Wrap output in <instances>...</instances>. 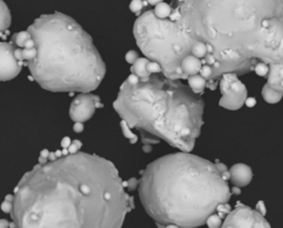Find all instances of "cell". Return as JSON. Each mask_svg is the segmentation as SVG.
Returning a JSON list of instances; mask_svg holds the SVG:
<instances>
[{"instance_id":"cell-23","label":"cell","mask_w":283,"mask_h":228,"mask_svg":"<svg viewBox=\"0 0 283 228\" xmlns=\"http://www.w3.org/2000/svg\"><path fill=\"white\" fill-rule=\"evenodd\" d=\"M13 201H14V196L13 195H7L6 196V199L1 203V211L3 212H6V214H8V212H11L13 210Z\"/></svg>"},{"instance_id":"cell-38","label":"cell","mask_w":283,"mask_h":228,"mask_svg":"<svg viewBox=\"0 0 283 228\" xmlns=\"http://www.w3.org/2000/svg\"><path fill=\"white\" fill-rule=\"evenodd\" d=\"M70 144H71V139L69 138V137H65V138L61 140L62 148H68L70 146Z\"/></svg>"},{"instance_id":"cell-41","label":"cell","mask_w":283,"mask_h":228,"mask_svg":"<svg viewBox=\"0 0 283 228\" xmlns=\"http://www.w3.org/2000/svg\"><path fill=\"white\" fill-rule=\"evenodd\" d=\"M0 227L7 228L9 227V222L7 219H0Z\"/></svg>"},{"instance_id":"cell-29","label":"cell","mask_w":283,"mask_h":228,"mask_svg":"<svg viewBox=\"0 0 283 228\" xmlns=\"http://www.w3.org/2000/svg\"><path fill=\"white\" fill-rule=\"evenodd\" d=\"M138 185H139V179L137 178H131L128 181H123V186L126 189H129V191H134V189L138 188Z\"/></svg>"},{"instance_id":"cell-25","label":"cell","mask_w":283,"mask_h":228,"mask_svg":"<svg viewBox=\"0 0 283 228\" xmlns=\"http://www.w3.org/2000/svg\"><path fill=\"white\" fill-rule=\"evenodd\" d=\"M143 7H145V5H143L142 0H132L130 3V10L134 14L137 15V16L141 14V10L143 9Z\"/></svg>"},{"instance_id":"cell-42","label":"cell","mask_w":283,"mask_h":228,"mask_svg":"<svg viewBox=\"0 0 283 228\" xmlns=\"http://www.w3.org/2000/svg\"><path fill=\"white\" fill-rule=\"evenodd\" d=\"M221 175H222V177H223L224 180H229L230 179V172H229V170H225V172H223Z\"/></svg>"},{"instance_id":"cell-17","label":"cell","mask_w":283,"mask_h":228,"mask_svg":"<svg viewBox=\"0 0 283 228\" xmlns=\"http://www.w3.org/2000/svg\"><path fill=\"white\" fill-rule=\"evenodd\" d=\"M29 38H31V35L28 32H19L17 33H14L13 37H11V44H14L18 48H24L25 43L27 41Z\"/></svg>"},{"instance_id":"cell-36","label":"cell","mask_w":283,"mask_h":228,"mask_svg":"<svg viewBox=\"0 0 283 228\" xmlns=\"http://www.w3.org/2000/svg\"><path fill=\"white\" fill-rule=\"evenodd\" d=\"M15 57L20 62H24V58H22V48H16L15 49Z\"/></svg>"},{"instance_id":"cell-45","label":"cell","mask_w":283,"mask_h":228,"mask_svg":"<svg viewBox=\"0 0 283 228\" xmlns=\"http://www.w3.org/2000/svg\"><path fill=\"white\" fill-rule=\"evenodd\" d=\"M55 159H57L56 153H50V154H49V161H55Z\"/></svg>"},{"instance_id":"cell-18","label":"cell","mask_w":283,"mask_h":228,"mask_svg":"<svg viewBox=\"0 0 283 228\" xmlns=\"http://www.w3.org/2000/svg\"><path fill=\"white\" fill-rule=\"evenodd\" d=\"M153 13L158 18H161V19L169 18L170 14H171V6L164 1L159 2L156 5V8H154Z\"/></svg>"},{"instance_id":"cell-43","label":"cell","mask_w":283,"mask_h":228,"mask_svg":"<svg viewBox=\"0 0 283 228\" xmlns=\"http://www.w3.org/2000/svg\"><path fill=\"white\" fill-rule=\"evenodd\" d=\"M232 194H235V195H240V194H241L240 187H238V186H235V187L232 188Z\"/></svg>"},{"instance_id":"cell-26","label":"cell","mask_w":283,"mask_h":228,"mask_svg":"<svg viewBox=\"0 0 283 228\" xmlns=\"http://www.w3.org/2000/svg\"><path fill=\"white\" fill-rule=\"evenodd\" d=\"M200 75L202 76L205 79H210L211 78V75H212V67L209 66V65H202L201 69H200Z\"/></svg>"},{"instance_id":"cell-9","label":"cell","mask_w":283,"mask_h":228,"mask_svg":"<svg viewBox=\"0 0 283 228\" xmlns=\"http://www.w3.org/2000/svg\"><path fill=\"white\" fill-rule=\"evenodd\" d=\"M100 97L89 93H80L71 102L69 116L73 121L85 123L93 116L97 108H103Z\"/></svg>"},{"instance_id":"cell-15","label":"cell","mask_w":283,"mask_h":228,"mask_svg":"<svg viewBox=\"0 0 283 228\" xmlns=\"http://www.w3.org/2000/svg\"><path fill=\"white\" fill-rule=\"evenodd\" d=\"M188 81V86L190 87L192 91L198 95H201L203 93V90L206 88V83H207V79L202 77L201 75H191L188 76L187 78Z\"/></svg>"},{"instance_id":"cell-21","label":"cell","mask_w":283,"mask_h":228,"mask_svg":"<svg viewBox=\"0 0 283 228\" xmlns=\"http://www.w3.org/2000/svg\"><path fill=\"white\" fill-rule=\"evenodd\" d=\"M206 223H207V225L209 226L210 228H218V227L222 226L221 217L219 215L214 214V212H213V214H211L209 217L207 218Z\"/></svg>"},{"instance_id":"cell-13","label":"cell","mask_w":283,"mask_h":228,"mask_svg":"<svg viewBox=\"0 0 283 228\" xmlns=\"http://www.w3.org/2000/svg\"><path fill=\"white\" fill-rule=\"evenodd\" d=\"M150 60L147 57H139L131 66V73L135 74L140 79V81H147L150 78L151 74L148 71V63Z\"/></svg>"},{"instance_id":"cell-12","label":"cell","mask_w":283,"mask_h":228,"mask_svg":"<svg viewBox=\"0 0 283 228\" xmlns=\"http://www.w3.org/2000/svg\"><path fill=\"white\" fill-rule=\"evenodd\" d=\"M202 67L201 59L197 58L194 55H188L182 59L181 63V68H182L183 73L187 76L191 75H197L200 73V69Z\"/></svg>"},{"instance_id":"cell-22","label":"cell","mask_w":283,"mask_h":228,"mask_svg":"<svg viewBox=\"0 0 283 228\" xmlns=\"http://www.w3.org/2000/svg\"><path fill=\"white\" fill-rule=\"evenodd\" d=\"M253 71L260 77H267L269 73V65L266 63H258L254 66Z\"/></svg>"},{"instance_id":"cell-31","label":"cell","mask_w":283,"mask_h":228,"mask_svg":"<svg viewBox=\"0 0 283 228\" xmlns=\"http://www.w3.org/2000/svg\"><path fill=\"white\" fill-rule=\"evenodd\" d=\"M49 154H50V153H49V150H47V149L41 150L39 159H38L39 164H45V163H47L49 161Z\"/></svg>"},{"instance_id":"cell-1","label":"cell","mask_w":283,"mask_h":228,"mask_svg":"<svg viewBox=\"0 0 283 228\" xmlns=\"http://www.w3.org/2000/svg\"><path fill=\"white\" fill-rule=\"evenodd\" d=\"M134 207L110 161L75 153L26 173L10 214L17 228H119Z\"/></svg>"},{"instance_id":"cell-24","label":"cell","mask_w":283,"mask_h":228,"mask_svg":"<svg viewBox=\"0 0 283 228\" xmlns=\"http://www.w3.org/2000/svg\"><path fill=\"white\" fill-rule=\"evenodd\" d=\"M37 55V48L33 47V48H22V58L26 62H29V60H31L35 58V56Z\"/></svg>"},{"instance_id":"cell-8","label":"cell","mask_w":283,"mask_h":228,"mask_svg":"<svg viewBox=\"0 0 283 228\" xmlns=\"http://www.w3.org/2000/svg\"><path fill=\"white\" fill-rule=\"evenodd\" d=\"M222 227L270 228L271 225L258 211H253L249 206L238 203L235 210L225 216V220L222 224Z\"/></svg>"},{"instance_id":"cell-32","label":"cell","mask_w":283,"mask_h":228,"mask_svg":"<svg viewBox=\"0 0 283 228\" xmlns=\"http://www.w3.org/2000/svg\"><path fill=\"white\" fill-rule=\"evenodd\" d=\"M256 211H258L260 214L266 216L267 214V208H266V205H264V203L262 200L258 201V204H256Z\"/></svg>"},{"instance_id":"cell-14","label":"cell","mask_w":283,"mask_h":228,"mask_svg":"<svg viewBox=\"0 0 283 228\" xmlns=\"http://www.w3.org/2000/svg\"><path fill=\"white\" fill-rule=\"evenodd\" d=\"M261 95L263 99L266 100L268 104H278V102H280L283 98V93L277 89H273L272 87H270L268 83L263 86Z\"/></svg>"},{"instance_id":"cell-19","label":"cell","mask_w":283,"mask_h":228,"mask_svg":"<svg viewBox=\"0 0 283 228\" xmlns=\"http://www.w3.org/2000/svg\"><path fill=\"white\" fill-rule=\"evenodd\" d=\"M207 54H208L207 46L203 43H201V41H197L191 49V55H194L199 59H202Z\"/></svg>"},{"instance_id":"cell-10","label":"cell","mask_w":283,"mask_h":228,"mask_svg":"<svg viewBox=\"0 0 283 228\" xmlns=\"http://www.w3.org/2000/svg\"><path fill=\"white\" fill-rule=\"evenodd\" d=\"M16 48L11 43H0V81H11L20 74L24 64L15 57Z\"/></svg>"},{"instance_id":"cell-5","label":"cell","mask_w":283,"mask_h":228,"mask_svg":"<svg viewBox=\"0 0 283 228\" xmlns=\"http://www.w3.org/2000/svg\"><path fill=\"white\" fill-rule=\"evenodd\" d=\"M37 55L27 62L31 78L54 93H89L105 75L92 38L67 15H43L28 27Z\"/></svg>"},{"instance_id":"cell-37","label":"cell","mask_w":283,"mask_h":228,"mask_svg":"<svg viewBox=\"0 0 283 228\" xmlns=\"http://www.w3.org/2000/svg\"><path fill=\"white\" fill-rule=\"evenodd\" d=\"M35 46H36L35 40H33V38L31 37V38H29V39L27 41H26L24 48H33V47H35Z\"/></svg>"},{"instance_id":"cell-35","label":"cell","mask_w":283,"mask_h":228,"mask_svg":"<svg viewBox=\"0 0 283 228\" xmlns=\"http://www.w3.org/2000/svg\"><path fill=\"white\" fill-rule=\"evenodd\" d=\"M74 131L78 132V134H79V132L84 131V123H80V121H74Z\"/></svg>"},{"instance_id":"cell-39","label":"cell","mask_w":283,"mask_h":228,"mask_svg":"<svg viewBox=\"0 0 283 228\" xmlns=\"http://www.w3.org/2000/svg\"><path fill=\"white\" fill-rule=\"evenodd\" d=\"M214 165H216L217 169H218L219 172H220L221 174L223 173V172H225V170H228V168H226V166H225L224 164H222V163H218V164H214Z\"/></svg>"},{"instance_id":"cell-30","label":"cell","mask_w":283,"mask_h":228,"mask_svg":"<svg viewBox=\"0 0 283 228\" xmlns=\"http://www.w3.org/2000/svg\"><path fill=\"white\" fill-rule=\"evenodd\" d=\"M138 58H139L138 52L135 50H129L126 54V62L130 65L134 64Z\"/></svg>"},{"instance_id":"cell-4","label":"cell","mask_w":283,"mask_h":228,"mask_svg":"<svg viewBox=\"0 0 283 228\" xmlns=\"http://www.w3.org/2000/svg\"><path fill=\"white\" fill-rule=\"evenodd\" d=\"M113 108L143 144L164 140L181 151H192L201 134L205 102L179 79L151 74L147 81L121 85Z\"/></svg>"},{"instance_id":"cell-33","label":"cell","mask_w":283,"mask_h":228,"mask_svg":"<svg viewBox=\"0 0 283 228\" xmlns=\"http://www.w3.org/2000/svg\"><path fill=\"white\" fill-rule=\"evenodd\" d=\"M244 104H245V106H247V107L252 108L256 105V99L253 97H247L244 100Z\"/></svg>"},{"instance_id":"cell-6","label":"cell","mask_w":283,"mask_h":228,"mask_svg":"<svg viewBox=\"0 0 283 228\" xmlns=\"http://www.w3.org/2000/svg\"><path fill=\"white\" fill-rule=\"evenodd\" d=\"M134 36L142 54L160 65L162 75L179 81L188 78L181 63L184 57L191 55L197 40L180 29L175 21L158 18L153 10H148L135 20Z\"/></svg>"},{"instance_id":"cell-7","label":"cell","mask_w":283,"mask_h":228,"mask_svg":"<svg viewBox=\"0 0 283 228\" xmlns=\"http://www.w3.org/2000/svg\"><path fill=\"white\" fill-rule=\"evenodd\" d=\"M222 94L219 105L229 110H238L244 105L245 98L248 97L247 87L238 78L237 74L228 73L222 75L219 81Z\"/></svg>"},{"instance_id":"cell-16","label":"cell","mask_w":283,"mask_h":228,"mask_svg":"<svg viewBox=\"0 0 283 228\" xmlns=\"http://www.w3.org/2000/svg\"><path fill=\"white\" fill-rule=\"evenodd\" d=\"M11 25V15L8 6L3 0H0V33L6 32Z\"/></svg>"},{"instance_id":"cell-40","label":"cell","mask_w":283,"mask_h":228,"mask_svg":"<svg viewBox=\"0 0 283 228\" xmlns=\"http://www.w3.org/2000/svg\"><path fill=\"white\" fill-rule=\"evenodd\" d=\"M142 150L145 151V153L149 154V153H151V151H152V146H151L150 144H143V146H142Z\"/></svg>"},{"instance_id":"cell-3","label":"cell","mask_w":283,"mask_h":228,"mask_svg":"<svg viewBox=\"0 0 283 228\" xmlns=\"http://www.w3.org/2000/svg\"><path fill=\"white\" fill-rule=\"evenodd\" d=\"M138 189L145 211L165 227L202 226L232 195L216 165L190 151L151 163L142 172Z\"/></svg>"},{"instance_id":"cell-27","label":"cell","mask_w":283,"mask_h":228,"mask_svg":"<svg viewBox=\"0 0 283 228\" xmlns=\"http://www.w3.org/2000/svg\"><path fill=\"white\" fill-rule=\"evenodd\" d=\"M81 146H82V143L80 142V140L74 139V140H73V142H71L70 146L68 147L67 149H68V151H69V154H75V153H78L79 149L81 148Z\"/></svg>"},{"instance_id":"cell-20","label":"cell","mask_w":283,"mask_h":228,"mask_svg":"<svg viewBox=\"0 0 283 228\" xmlns=\"http://www.w3.org/2000/svg\"><path fill=\"white\" fill-rule=\"evenodd\" d=\"M120 126H121V129H122V132H123L124 137H126V138L129 139V142H130L131 144L137 143L138 136H137V135H134V132H132V131L130 130L131 128H130L129 126H128V124L126 123V121H124V120H121V123H120Z\"/></svg>"},{"instance_id":"cell-11","label":"cell","mask_w":283,"mask_h":228,"mask_svg":"<svg viewBox=\"0 0 283 228\" xmlns=\"http://www.w3.org/2000/svg\"><path fill=\"white\" fill-rule=\"evenodd\" d=\"M230 179L235 186L244 187L250 184L253 178V172L251 167L245 164H236L230 168Z\"/></svg>"},{"instance_id":"cell-34","label":"cell","mask_w":283,"mask_h":228,"mask_svg":"<svg viewBox=\"0 0 283 228\" xmlns=\"http://www.w3.org/2000/svg\"><path fill=\"white\" fill-rule=\"evenodd\" d=\"M126 81L130 83V85H135V83H138L139 81H140V79H139V77L135 74H132L128 77Z\"/></svg>"},{"instance_id":"cell-28","label":"cell","mask_w":283,"mask_h":228,"mask_svg":"<svg viewBox=\"0 0 283 228\" xmlns=\"http://www.w3.org/2000/svg\"><path fill=\"white\" fill-rule=\"evenodd\" d=\"M147 68H148V71L150 74H162V70H161V67L160 65L156 63V62H150L148 63V66H147Z\"/></svg>"},{"instance_id":"cell-44","label":"cell","mask_w":283,"mask_h":228,"mask_svg":"<svg viewBox=\"0 0 283 228\" xmlns=\"http://www.w3.org/2000/svg\"><path fill=\"white\" fill-rule=\"evenodd\" d=\"M162 1H164V0H147V2H149L150 5H153V6H156L157 3L162 2Z\"/></svg>"},{"instance_id":"cell-2","label":"cell","mask_w":283,"mask_h":228,"mask_svg":"<svg viewBox=\"0 0 283 228\" xmlns=\"http://www.w3.org/2000/svg\"><path fill=\"white\" fill-rule=\"evenodd\" d=\"M169 19L207 46L219 68L210 79L283 63V0H173Z\"/></svg>"}]
</instances>
